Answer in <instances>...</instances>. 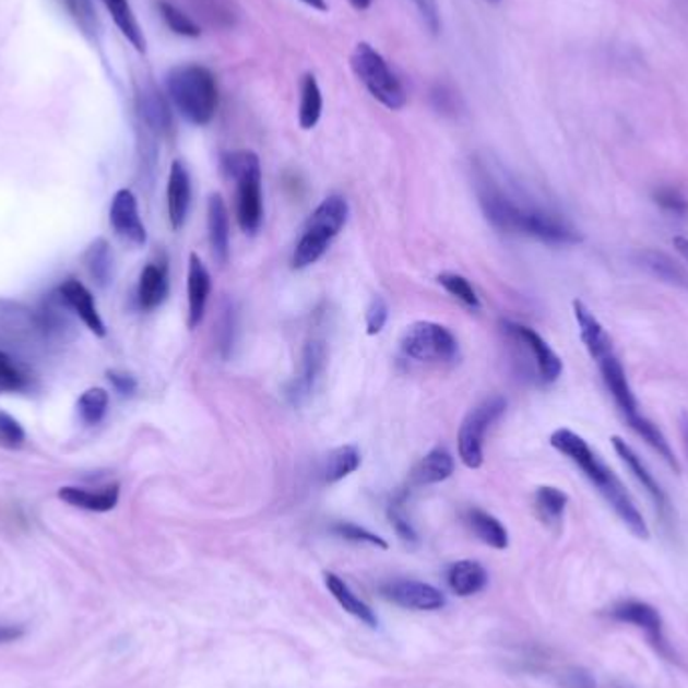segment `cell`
Masks as SVG:
<instances>
[{"label":"cell","mask_w":688,"mask_h":688,"mask_svg":"<svg viewBox=\"0 0 688 688\" xmlns=\"http://www.w3.org/2000/svg\"><path fill=\"white\" fill-rule=\"evenodd\" d=\"M573 319L580 331V339L586 346L588 355L596 363L600 370L602 382L606 387V391L610 393L616 407L620 411L626 425L634 431V434L647 443V446L659 453V458H663L668 467H673L676 473H680V463L676 459L673 447L668 443V439L664 437L663 431L652 423V420L640 411L637 395L630 387V381L626 377L625 365L618 357L614 343H612L610 334L602 327L594 312L588 308L584 303L573 300Z\"/></svg>","instance_id":"1"},{"label":"cell","mask_w":688,"mask_h":688,"mask_svg":"<svg viewBox=\"0 0 688 688\" xmlns=\"http://www.w3.org/2000/svg\"><path fill=\"white\" fill-rule=\"evenodd\" d=\"M479 202L487 220L506 234L534 238L549 246L582 242V234L560 212L511 195L491 181L482 186Z\"/></svg>","instance_id":"2"},{"label":"cell","mask_w":688,"mask_h":688,"mask_svg":"<svg viewBox=\"0 0 688 688\" xmlns=\"http://www.w3.org/2000/svg\"><path fill=\"white\" fill-rule=\"evenodd\" d=\"M549 446L554 447L560 455L572 461L590 485L604 497V501L618 515V520L625 523L630 534L637 535L638 539H649V525L644 515L638 510L637 501L626 489L622 479L612 472L582 435L561 427L549 437Z\"/></svg>","instance_id":"3"},{"label":"cell","mask_w":688,"mask_h":688,"mask_svg":"<svg viewBox=\"0 0 688 688\" xmlns=\"http://www.w3.org/2000/svg\"><path fill=\"white\" fill-rule=\"evenodd\" d=\"M167 97L178 114L193 126H207L217 111L214 73L204 64H179L166 79Z\"/></svg>","instance_id":"4"},{"label":"cell","mask_w":688,"mask_h":688,"mask_svg":"<svg viewBox=\"0 0 688 688\" xmlns=\"http://www.w3.org/2000/svg\"><path fill=\"white\" fill-rule=\"evenodd\" d=\"M222 167L236 181V214L246 234H256L262 224V167L254 152L222 155Z\"/></svg>","instance_id":"5"},{"label":"cell","mask_w":688,"mask_h":688,"mask_svg":"<svg viewBox=\"0 0 688 688\" xmlns=\"http://www.w3.org/2000/svg\"><path fill=\"white\" fill-rule=\"evenodd\" d=\"M348 217V204L343 195H329L322 204L308 217L305 234L296 244L293 254V266L296 270L317 264L329 250L332 240L344 228Z\"/></svg>","instance_id":"6"},{"label":"cell","mask_w":688,"mask_h":688,"mask_svg":"<svg viewBox=\"0 0 688 688\" xmlns=\"http://www.w3.org/2000/svg\"><path fill=\"white\" fill-rule=\"evenodd\" d=\"M351 67L358 81L367 87L377 102L391 111H399L407 105V93L399 83L395 73L389 69L381 52L369 43H358L351 55Z\"/></svg>","instance_id":"7"},{"label":"cell","mask_w":688,"mask_h":688,"mask_svg":"<svg viewBox=\"0 0 688 688\" xmlns=\"http://www.w3.org/2000/svg\"><path fill=\"white\" fill-rule=\"evenodd\" d=\"M506 408L508 401L503 396H487L463 419L459 427L458 443L459 458L465 467L479 470L484 465L485 434L506 413Z\"/></svg>","instance_id":"8"},{"label":"cell","mask_w":688,"mask_h":688,"mask_svg":"<svg viewBox=\"0 0 688 688\" xmlns=\"http://www.w3.org/2000/svg\"><path fill=\"white\" fill-rule=\"evenodd\" d=\"M401 348L408 358L419 363H447L458 357L459 344L453 332L443 324L420 320L405 331Z\"/></svg>","instance_id":"9"},{"label":"cell","mask_w":688,"mask_h":688,"mask_svg":"<svg viewBox=\"0 0 688 688\" xmlns=\"http://www.w3.org/2000/svg\"><path fill=\"white\" fill-rule=\"evenodd\" d=\"M608 616L614 622L634 626L637 630L644 632V637L649 638L654 650L666 661L675 663L676 652L664 634L663 616L652 604L644 602V600H618L608 608Z\"/></svg>","instance_id":"10"},{"label":"cell","mask_w":688,"mask_h":688,"mask_svg":"<svg viewBox=\"0 0 688 688\" xmlns=\"http://www.w3.org/2000/svg\"><path fill=\"white\" fill-rule=\"evenodd\" d=\"M503 332L508 334L511 343L520 346L525 351V355L532 358V367H534L537 379L542 382H556L561 377V358L554 353V348L549 346L534 329L520 324V322H503Z\"/></svg>","instance_id":"11"},{"label":"cell","mask_w":688,"mask_h":688,"mask_svg":"<svg viewBox=\"0 0 688 688\" xmlns=\"http://www.w3.org/2000/svg\"><path fill=\"white\" fill-rule=\"evenodd\" d=\"M612 446H614L616 455L622 459V463L628 467V472L634 475V479H637L638 484L642 485V489L647 491V496L652 499V503H654V508L659 511V515L663 518L664 522H671V518H673L671 499L666 496L663 485L656 482V477H654L649 467H647V463L642 461V458L638 455L632 447L626 443L622 437L614 435V437H612Z\"/></svg>","instance_id":"12"},{"label":"cell","mask_w":688,"mask_h":688,"mask_svg":"<svg viewBox=\"0 0 688 688\" xmlns=\"http://www.w3.org/2000/svg\"><path fill=\"white\" fill-rule=\"evenodd\" d=\"M382 596L401 608L417 612L441 610L446 606V596L441 590L417 582V580H396L381 588Z\"/></svg>","instance_id":"13"},{"label":"cell","mask_w":688,"mask_h":688,"mask_svg":"<svg viewBox=\"0 0 688 688\" xmlns=\"http://www.w3.org/2000/svg\"><path fill=\"white\" fill-rule=\"evenodd\" d=\"M327 363V346L322 341H308L303 351V363H300V372L294 377L293 382L288 384L286 395L290 399L293 405H303L308 396L312 395L320 375L324 370Z\"/></svg>","instance_id":"14"},{"label":"cell","mask_w":688,"mask_h":688,"mask_svg":"<svg viewBox=\"0 0 688 688\" xmlns=\"http://www.w3.org/2000/svg\"><path fill=\"white\" fill-rule=\"evenodd\" d=\"M109 220L115 232L133 246L147 242V232L141 222L138 198L129 190H119L114 195Z\"/></svg>","instance_id":"15"},{"label":"cell","mask_w":688,"mask_h":688,"mask_svg":"<svg viewBox=\"0 0 688 688\" xmlns=\"http://www.w3.org/2000/svg\"><path fill=\"white\" fill-rule=\"evenodd\" d=\"M59 294H61V300H63L64 305L69 306L76 317L83 320V324L93 334L105 336V332H107L105 331V322H103L102 315H99V310L95 306L93 294L87 290L85 284H81L75 278H69L59 288Z\"/></svg>","instance_id":"16"},{"label":"cell","mask_w":688,"mask_h":688,"mask_svg":"<svg viewBox=\"0 0 688 688\" xmlns=\"http://www.w3.org/2000/svg\"><path fill=\"white\" fill-rule=\"evenodd\" d=\"M191 204L190 174L181 162H174L167 179V216L171 228L183 226Z\"/></svg>","instance_id":"17"},{"label":"cell","mask_w":688,"mask_h":688,"mask_svg":"<svg viewBox=\"0 0 688 688\" xmlns=\"http://www.w3.org/2000/svg\"><path fill=\"white\" fill-rule=\"evenodd\" d=\"M212 290L210 272L200 260V256L190 254V268H188V327L195 329L204 320L207 296Z\"/></svg>","instance_id":"18"},{"label":"cell","mask_w":688,"mask_h":688,"mask_svg":"<svg viewBox=\"0 0 688 688\" xmlns=\"http://www.w3.org/2000/svg\"><path fill=\"white\" fill-rule=\"evenodd\" d=\"M207 232L214 258L220 264H226L229 258V214L220 193H212L207 202Z\"/></svg>","instance_id":"19"},{"label":"cell","mask_w":688,"mask_h":688,"mask_svg":"<svg viewBox=\"0 0 688 688\" xmlns=\"http://www.w3.org/2000/svg\"><path fill=\"white\" fill-rule=\"evenodd\" d=\"M59 499H63L64 503L79 508V510L97 511H111L117 501H119V485H107L103 487L102 491H90V489H83V487H73V485H67L59 489Z\"/></svg>","instance_id":"20"},{"label":"cell","mask_w":688,"mask_h":688,"mask_svg":"<svg viewBox=\"0 0 688 688\" xmlns=\"http://www.w3.org/2000/svg\"><path fill=\"white\" fill-rule=\"evenodd\" d=\"M169 293V281H167V266L164 262H150L143 268L138 286V303L141 310H155L157 306L164 305V300Z\"/></svg>","instance_id":"21"},{"label":"cell","mask_w":688,"mask_h":688,"mask_svg":"<svg viewBox=\"0 0 688 688\" xmlns=\"http://www.w3.org/2000/svg\"><path fill=\"white\" fill-rule=\"evenodd\" d=\"M489 582V576L484 566L475 560L455 561L447 572V584L453 594L461 598H467L473 594H479Z\"/></svg>","instance_id":"22"},{"label":"cell","mask_w":688,"mask_h":688,"mask_svg":"<svg viewBox=\"0 0 688 688\" xmlns=\"http://www.w3.org/2000/svg\"><path fill=\"white\" fill-rule=\"evenodd\" d=\"M324 582H327V588H329V592L334 596V600L343 606L344 612H348L351 616H355L360 622H365L370 628L379 626L377 614L372 612L367 602H363L351 588L346 586L343 578H339L336 573L327 572L324 573Z\"/></svg>","instance_id":"23"},{"label":"cell","mask_w":688,"mask_h":688,"mask_svg":"<svg viewBox=\"0 0 688 688\" xmlns=\"http://www.w3.org/2000/svg\"><path fill=\"white\" fill-rule=\"evenodd\" d=\"M455 461L446 447H435L425 458L420 459L419 465L413 472V484L434 485L441 484L453 475Z\"/></svg>","instance_id":"24"},{"label":"cell","mask_w":688,"mask_h":688,"mask_svg":"<svg viewBox=\"0 0 688 688\" xmlns=\"http://www.w3.org/2000/svg\"><path fill=\"white\" fill-rule=\"evenodd\" d=\"M465 522L472 527L473 534L484 542L485 546L494 549H506L510 546V535H508L506 525L494 518L491 513L473 508L465 513Z\"/></svg>","instance_id":"25"},{"label":"cell","mask_w":688,"mask_h":688,"mask_svg":"<svg viewBox=\"0 0 688 688\" xmlns=\"http://www.w3.org/2000/svg\"><path fill=\"white\" fill-rule=\"evenodd\" d=\"M638 262L644 270H649L654 278L666 282V284H673V286L688 288L687 270L680 264H676L671 256L656 252V250H644L638 254Z\"/></svg>","instance_id":"26"},{"label":"cell","mask_w":688,"mask_h":688,"mask_svg":"<svg viewBox=\"0 0 688 688\" xmlns=\"http://www.w3.org/2000/svg\"><path fill=\"white\" fill-rule=\"evenodd\" d=\"M102 2L105 4L107 13L111 14V19H114L117 28L121 31V35L135 47V51L145 52L147 40H145L140 21L135 19L129 0H102Z\"/></svg>","instance_id":"27"},{"label":"cell","mask_w":688,"mask_h":688,"mask_svg":"<svg viewBox=\"0 0 688 688\" xmlns=\"http://www.w3.org/2000/svg\"><path fill=\"white\" fill-rule=\"evenodd\" d=\"M140 114L147 128L155 133H167L171 129V109L166 97L153 87L143 90L140 95Z\"/></svg>","instance_id":"28"},{"label":"cell","mask_w":688,"mask_h":688,"mask_svg":"<svg viewBox=\"0 0 688 688\" xmlns=\"http://www.w3.org/2000/svg\"><path fill=\"white\" fill-rule=\"evenodd\" d=\"M322 115V91L319 81L312 73H306L300 85V109H298V123L300 128H317Z\"/></svg>","instance_id":"29"},{"label":"cell","mask_w":688,"mask_h":688,"mask_svg":"<svg viewBox=\"0 0 688 688\" xmlns=\"http://www.w3.org/2000/svg\"><path fill=\"white\" fill-rule=\"evenodd\" d=\"M360 467V451L355 446H343L334 449L322 470L324 484H336Z\"/></svg>","instance_id":"30"},{"label":"cell","mask_w":688,"mask_h":688,"mask_svg":"<svg viewBox=\"0 0 688 688\" xmlns=\"http://www.w3.org/2000/svg\"><path fill=\"white\" fill-rule=\"evenodd\" d=\"M568 501H570L568 496L551 485L537 487V491H535V511H537L539 520L546 525H558L564 520Z\"/></svg>","instance_id":"31"},{"label":"cell","mask_w":688,"mask_h":688,"mask_svg":"<svg viewBox=\"0 0 688 688\" xmlns=\"http://www.w3.org/2000/svg\"><path fill=\"white\" fill-rule=\"evenodd\" d=\"M85 266L90 270L91 278L105 286L111 281V272H114V254L107 240H95L85 252Z\"/></svg>","instance_id":"32"},{"label":"cell","mask_w":688,"mask_h":688,"mask_svg":"<svg viewBox=\"0 0 688 688\" xmlns=\"http://www.w3.org/2000/svg\"><path fill=\"white\" fill-rule=\"evenodd\" d=\"M157 11L162 14L164 23L169 26V31H174L179 37L198 38L202 35L195 21H191L190 16L178 9L174 2L157 0Z\"/></svg>","instance_id":"33"},{"label":"cell","mask_w":688,"mask_h":688,"mask_svg":"<svg viewBox=\"0 0 688 688\" xmlns=\"http://www.w3.org/2000/svg\"><path fill=\"white\" fill-rule=\"evenodd\" d=\"M107 407H109V395L102 387L87 389L79 399V403H76L79 415H81V420L85 425L102 423L105 413H107Z\"/></svg>","instance_id":"34"},{"label":"cell","mask_w":688,"mask_h":688,"mask_svg":"<svg viewBox=\"0 0 688 688\" xmlns=\"http://www.w3.org/2000/svg\"><path fill=\"white\" fill-rule=\"evenodd\" d=\"M437 281L446 288L447 293L455 296L459 303H463L473 310L479 308V296L473 290L472 282L467 281L465 276L455 274V272H443V274H439Z\"/></svg>","instance_id":"35"},{"label":"cell","mask_w":688,"mask_h":688,"mask_svg":"<svg viewBox=\"0 0 688 688\" xmlns=\"http://www.w3.org/2000/svg\"><path fill=\"white\" fill-rule=\"evenodd\" d=\"M332 532L339 535V537H343V539L355 542V544H369V546H375V548L381 549L389 548V544L382 539L381 535L372 534L370 530H367V527H360L357 523H334V525H332Z\"/></svg>","instance_id":"36"},{"label":"cell","mask_w":688,"mask_h":688,"mask_svg":"<svg viewBox=\"0 0 688 688\" xmlns=\"http://www.w3.org/2000/svg\"><path fill=\"white\" fill-rule=\"evenodd\" d=\"M26 384V377L19 365L7 353L0 351V389L21 391Z\"/></svg>","instance_id":"37"},{"label":"cell","mask_w":688,"mask_h":688,"mask_svg":"<svg viewBox=\"0 0 688 688\" xmlns=\"http://www.w3.org/2000/svg\"><path fill=\"white\" fill-rule=\"evenodd\" d=\"M25 429L13 415L0 411V446L19 449L25 443Z\"/></svg>","instance_id":"38"},{"label":"cell","mask_w":688,"mask_h":688,"mask_svg":"<svg viewBox=\"0 0 688 688\" xmlns=\"http://www.w3.org/2000/svg\"><path fill=\"white\" fill-rule=\"evenodd\" d=\"M389 520L393 523L396 535H399L403 542H408V544H417V542H419L417 532H415L413 523L408 522L407 513L403 510V503H401V501H393V503H391V508H389Z\"/></svg>","instance_id":"39"},{"label":"cell","mask_w":688,"mask_h":688,"mask_svg":"<svg viewBox=\"0 0 688 688\" xmlns=\"http://www.w3.org/2000/svg\"><path fill=\"white\" fill-rule=\"evenodd\" d=\"M387 320H389V306L384 303V298L375 296V298L370 300L369 308H367V317H365L367 332H369L370 336L379 334V332L384 329Z\"/></svg>","instance_id":"40"},{"label":"cell","mask_w":688,"mask_h":688,"mask_svg":"<svg viewBox=\"0 0 688 688\" xmlns=\"http://www.w3.org/2000/svg\"><path fill=\"white\" fill-rule=\"evenodd\" d=\"M654 202L661 205L663 210H666V212H673V214H678V216H685L688 212L687 198L680 191L675 190V188H663V190L656 191L654 193Z\"/></svg>","instance_id":"41"},{"label":"cell","mask_w":688,"mask_h":688,"mask_svg":"<svg viewBox=\"0 0 688 688\" xmlns=\"http://www.w3.org/2000/svg\"><path fill=\"white\" fill-rule=\"evenodd\" d=\"M413 4L419 13L423 25L427 26L434 35H437L441 31V14H439L437 0H413Z\"/></svg>","instance_id":"42"},{"label":"cell","mask_w":688,"mask_h":688,"mask_svg":"<svg viewBox=\"0 0 688 688\" xmlns=\"http://www.w3.org/2000/svg\"><path fill=\"white\" fill-rule=\"evenodd\" d=\"M561 688H596L594 676L590 675L580 666H572L568 671H564L560 676Z\"/></svg>","instance_id":"43"},{"label":"cell","mask_w":688,"mask_h":688,"mask_svg":"<svg viewBox=\"0 0 688 688\" xmlns=\"http://www.w3.org/2000/svg\"><path fill=\"white\" fill-rule=\"evenodd\" d=\"M107 379L114 384L115 391L123 396L133 395L138 389V381L133 375L121 372V370H107Z\"/></svg>","instance_id":"44"},{"label":"cell","mask_w":688,"mask_h":688,"mask_svg":"<svg viewBox=\"0 0 688 688\" xmlns=\"http://www.w3.org/2000/svg\"><path fill=\"white\" fill-rule=\"evenodd\" d=\"M23 634H25L23 626L0 625V644L14 642V640H19Z\"/></svg>","instance_id":"45"},{"label":"cell","mask_w":688,"mask_h":688,"mask_svg":"<svg viewBox=\"0 0 688 688\" xmlns=\"http://www.w3.org/2000/svg\"><path fill=\"white\" fill-rule=\"evenodd\" d=\"M673 246L676 248V252L685 258V262L688 264V238L685 236H676L673 240Z\"/></svg>","instance_id":"46"},{"label":"cell","mask_w":688,"mask_h":688,"mask_svg":"<svg viewBox=\"0 0 688 688\" xmlns=\"http://www.w3.org/2000/svg\"><path fill=\"white\" fill-rule=\"evenodd\" d=\"M680 434H683V446L688 455V413H685L680 419Z\"/></svg>","instance_id":"47"},{"label":"cell","mask_w":688,"mask_h":688,"mask_svg":"<svg viewBox=\"0 0 688 688\" xmlns=\"http://www.w3.org/2000/svg\"><path fill=\"white\" fill-rule=\"evenodd\" d=\"M300 2H305L306 7H310V9H317V11H329V4H327V0H300Z\"/></svg>","instance_id":"48"},{"label":"cell","mask_w":688,"mask_h":688,"mask_svg":"<svg viewBox=\"0 0 688 688\" xmlns=\"http://www.w3.org/2000/svg\"><path fill=\"white\" fill-rule=\"evenodd\" d=\"M357 11H367L370 9V4H372V0H348Z\"/></svg>","instance_id":"49"},{"label":"cell","mask_w":688,"mask_h":688,"mask_svg":"<svg viewBox=\"0 0 688 688\" xmlns=\"http://www.w3.org/2000/svg\"><path fill=\"white\" fill-rule=\"evenodd\" d=\"M489 2H499V0H489Z\"/></svg>","instance_id":"50"}]
</instances>
